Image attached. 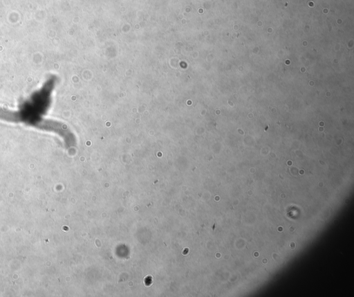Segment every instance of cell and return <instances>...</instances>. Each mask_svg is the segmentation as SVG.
I'll return each instance as SVG.
<instances>
[{
	"instance_id": "cell-1",
	"label": "cell",
	"mask_w": 354,
	"mask_h": 297,
	"mask_svg": "<svg viewBox=\"0 0 354 297\" xmlns=\"http://www.w3.org/2000/svg\"><path fill=\"white\" fill-rule=\"evenodd\" d=\"M0 119L15 122L19 119V116L15 111L0 107Z\"/></svg>"
}]
</instances>
